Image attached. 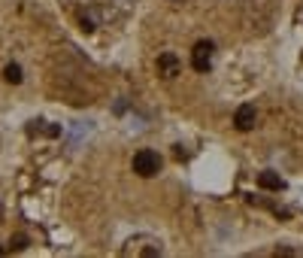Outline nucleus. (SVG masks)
I'll return each mask as SVG.
<instances>
[{"label":"nucleus","instance_id":"6","mask_svg":"<svg viewBox=\"0 0 303 258\" xmlns=\"http://www.w3.org/2000/svg\"><path fill=\"white\" fill-rule=\"evenodd\" d=\"M3 79H6V82H12V85H15V82H21V67H18V64H6Z\"/></svg>","mask_w":303,"mask_h":258},{"label":"nucleus","instance_id":"3","mask_svg":"<svg viewBox=\"0 0 303 258\" xmlns=\"http://www.w3.org/2000/svg\"><path fill=\"white\" fill-rule=\"evenodd\" d=\"M255 122H258V113H255V106H252V103H243V106L237 109V116H234V125H237V131H252V128H255Z\"/></svg>","mask_w":303,"mask_h":258},{"label":"nucleus","instance_id":"8","mask_svg":"<svg viewBox=\"0 0 303 258\" xmlns=\"http://www.w3.org/2000/svg\"><path fill=\"white\" fill-rule=\"evenodd\" d=\"M0 252H3V246H0Z\"/></svg>","mask_w":303,"mask_h":258},{"label":"nucleus","instance_id":"2","mask_svg":"<svg viewBox=\"0 0 303 258\" xmlns=\"http://www.w3.org/2000/svg\"><path fill=\"white\" fill-rule=\"evenodd\" d=\"M209 64H212V43H209V40H200V43L191 49V67L200 70V73H206Z\"/></svg>","mask_w":303,"mask_h":258},{"label":"nucleus","instance_id":"5","mask_svg":"<svg viewBox=\"0 0 303 258\" xmlns=\"http://www.w3.org/2000/svg\"><path fill=\"white\" fill-rule=\"evenodd\" d=\"M258 182H261V189H267V192H279L285 182L279 179V173H270V170H264L261 176H258Z\"/></svg>","mask_w":303,"mask_h":258},{"label":"nucleus","instance_id":"7","mask_svg":"<svg viewBox=\"0 0 303 258\" xmlns=\"http://www.w3.org/2000/svg\"><path fill=\"white\" fill-rule=\"evenodd\" d=\"M9 246H12V249H15V252H21V249H24V246H27V237H24V234H15V237H12V240H9Z\"/></svg>","mask_w":303,"mask_h":258},{"label":"nucleus","instance_id":"4","mask_svg":"<svg viewBox=\"0 0 303 258\" xmlns=\"http://www.w3.org/2000/svg\"><path fill=\"white\" fill-rule=\"evenodd\" d=\"M158 73L164 79H173L176 73H179V58L173 55V52H164V55H158Z\"/></svg>","mask_w":303,"mask_h":258},{"label":"nucleus","instance_id":"1","mask_svg":"<svg viewBox=\"0 0 303 258\" xmlns=\"http://www.w3.org/2000/svg\"><path fill=\"white\" fill-rule=\"evenodd\" d=\"M161 170V155L155 152V149H140L137 155H134V173L137 176H155Z\"/></svg>","mask_w":303,"mask_h":258}]
</instances>
